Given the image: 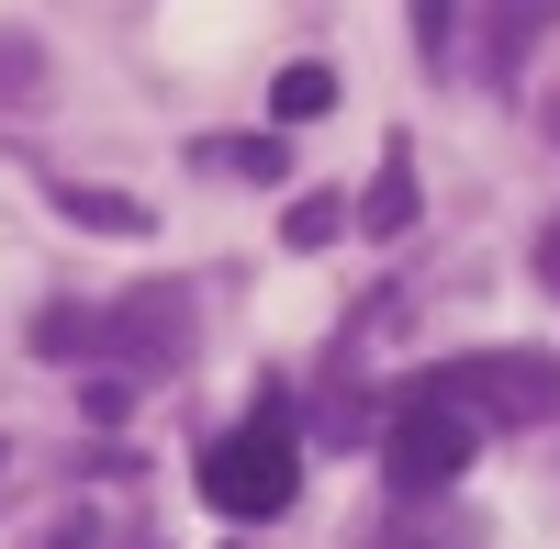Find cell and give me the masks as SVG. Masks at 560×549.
<instances>
[{
	"instance_id": "obj_6",
	"label": "cell",
	"mask_w": 560,
	"mask_h": 549,
	"mask_svg": "<svg viewBox=\"0 0 560 549\" xmlns=\"http://www.w3.org/2000/svg\"><path fill=\"white\" fill-rule=\"evenodd\" d=\"M57 213H79L90 236H147V202L135 191H90V179H57Z\"/></svg>"
},
{
	"instance_id": "obj_1",
	"label": "cell",
	"mask_w": 560,
	"mask_h": 549,
	"mask_svg": "<svg viewBox=\"0 0 560 549\" xmlns=\"http://www.w3.org/2000/svg\"><path fill=\"white\" fill-rule=\"evenodd\" d=\"M34 359H113V371H179L191 359V292L147 281V292H113V303H45L23 326Z\"/></svg>"
},
{
	"instance_id": "obj_3",
	"label": "cell",
	"mask_w": 560,
	"mask_h": 549,
	"mask_svg": "<svg viewBox=\"0 0 560 549\" xmlns=\"http://www.w3.org/2000/svg\"><path fill=\"white\" fill-rule=\"evenodd\" d=\"M415 393L459 404L471 427H549L560 416V359L549 348H471V359H448V371H427Z\"/></svg>"
},
{
	"instance_id": "obj_9",
	"label": "cell",
	"mask_w": 560,
	"mask_h": 549,
	"mask_svg": "<svg viewBox=\"0 0 560 549\" xmlns=\"http://www.w3.org/2000/svg\"><path fill=\"white\" fill-rule=\"evenodd\" d=\"M337 224H348V202H292V224H280V236H292V247H325Z\"/></svg>"
},
{
	"instance_id": "obj_12",
	"label": "cell",
	"mask_w": 560,
	"mask_h": 549,
	"mask_svg": "<svg viewBox=\"0 0 560 549\" xmlns=\"http://www.w3.org/2000/svg\"><path fill=\"white\" fill-rule=\"evenodd\" d=\"M538 281L560 292V213H549V236H538Z\"/></svg>"
},
{
	"instance_id": "obj_10",
	"label": "cell",
	"mask_w": 560,
	"mask_h": 549,
	"mask_svg": "<svg viewBox=\"0 0 560 549\" xmlns=\"http://www.w3.org/2000/svg\"><path fill=\"white\" fill-rule=\"evenodd\" d=\"M23 549H102V516H57V527H34Z\"/></svg>"
},
{
	"instance_id": "obj_8",
	"label": "cell",
	"mask_w": 560,
	"mask_h": 549,
	"mask_svg": "<svg viewBox=\"0 0 560 549\" xmlns=\"http://www.w3.org/2000/svg\"><path fill=\"white\" fill-rule=\"evenodd\" d=\"M202 168H224V179H280V135H213Z\"/></svg>"
},
{
	"instance_id": "obj_5",
	"label": "cell",
	"mask_w": 560,
	"mask_h": 549,
	"mask_svg": "<svg viewBox=\"0 0 560 549\" xmlns=\"http://www.w3.org/2000/svg\"><path fill=\"white\" fill-rule=\"evenodd\" d=\"M348 213H359V236H404L415 224V147H382V179H370Z\"/></svg>"
},
{
	"instance_id": "obj_11",
	"label": "cell",
	"mask_w": 560,
	"mask_h": 549,
	"mask_svg": "<svg viewBox=\"0 0 560 549\" xmlns=\"http://www.w3.org/2000/svg\"><path fill=\"white\" fill-rule=\"evenodd\" d=\"M34 68H45L34 45H23V34H0V90H34Z\"/></svg>"
},
{
	"instance_id": "obj_7",
	"label": "cell",
	"mask_w": 560,
	"mask_h": 549,
	"mask_svg": "<svg viewBox=\"0 0 560 549\" xmlns=\"http://www.w3.org/2000/svg\"><path fill=\"white\" fill-rule=\"evenodd\" d=\"M269 113H280V124H314V113H337V68H314V57H303V68H280Z\"/></svg>"
},
{
	"instance_id": "obj_4",
	"label": "cell",
	"mask_w": 560,
	"mask_h": 549,
	"mask_svg": "<svg viewBox=\"0 0 560 549\" xmlns=\"http://www.w3.org/2000/svg\"><path fill=\"white\" fill-rule=\"evenodd\" d=\"M471 448H482V427L459 416V404L404 393V416L382 427V471H393V493H404V505H438V493L471 471Z\"/></svg>"
},
{
	"instance_id": "obj_2",
	"label": "cell",
	"mask_w": 560,
	"mask_h": 549,
	"mask_svg": "<svg viewBox=\"0 0 560 549\" xmlns=\"http://www.w3.org/2000/svg\"><path fill=\"white\" fill-rule=\"evenodd\" d=\"M202 493H213V516H236V527H269L280 505L303 493V437H292V404H258L247 427H224L202 448Z\"/></svg>"
}]
</instances>
